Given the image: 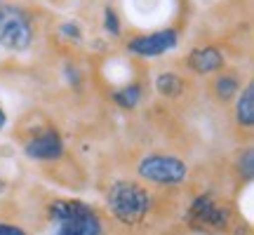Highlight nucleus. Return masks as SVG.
Listing matches in <instances>:
<instances>
[{"label":"nucleus","instance_id":"obj_1","mask_svg":"<svg viewBox=\"0 0 254 235\" xmlns=\"http://www.w3.org/2000/svg\"><path fill=\"white\" fill-rule=\"evenodd\" d=\"M106 202H109L111 214L118 221H123L125 226H136L148 214L151 195L144 186H139L134 181H118L111 186Z\"/></svg>","mask_w":254,"mask_h":235},{"label":"nucleus","instance_id":"obj_2","mask_svg":"<svg viewBox=\"0 0 254 235\" xmlns=\"http://www.w3.org/2000/svg\"><path fill=\"white\" fill-rule=\"evenodd\" d=\"M50 217L55 219V235H101L99 217L94 209L78 200H57L50 207Z\"/></svg>","mask_w":254,"mask_h":235},{"label":"nucleus","instance_id":"obj_3","mask_svg":"<svg viewBox=\"0 0 254 235\" xmlns=\"http://www.w3.org/2000/svg\"><path fill=\"white\" fill-rule=\"evenodd\" d=\"M33 40V26L24 9L14 5H0V45L21 52Z\"/></svg>","mask_w":254,"mask_h":235},{"label":"nucleus","instance_id":"obj_4","mask_svg":"<svg viewBox=\"0 0 254 235\" xmlns=\"http://www.w3.org/2000/svg\"><path fill=\"white\" fill-rule=\"evenodd\" d=\"M139 176L160 186H177L186 179V163L174 155H148L139 163Z\"/></svg>","mask_w":254,"mask_h":235},{"label":"nucleus","instance_id":"obj_5","mask_svg":"<svg viewBox=\"0 0 254 235\" xmlns=\"http://www.w3.org/2000/svg\"><path fill=\"white\" fill-rule=\"evenodd\" d=\"M231 207L221 205L212 195H200L193 200V205L189 207V221L195 228H202L207 233H219L231 224Z\"/></svg>","mask_w":254,"mask_h":235},{"label":"nucleus","instance_id":"obj_6","mask_svg":"<svg viewBox=\"0 0 254 235\" xmlns=\"http://www.w3.org/2000/svg\"><path fill=\"white\" fill-rule=\"evenodd\" d=\"M177 45V31L174 28H163L151 36H139L127 43V50L136 57H160L163 52L172 50Z\"/></svg>","mask_w":254,"mask_h":235},{"label":"nucleus","instance_id":"obj_7","mask_svg":"<svg viewBox=\"0 0 254 235\" xmlns=\"http://www.w3.org/2000/svg\"><path fill=\"white\" fill-rule=\"evenodd\" d=\"M24 151H26V155L33 158V160H57V158H62V153H64V141L55 129H47L43 134L33 136Z\"/></svg>","mask_w":254,"mask_h":235},{"label":"nucleus","instance_id":"obj_8","mask_svg":"<svg viewBox=\"0 0 254 235\" xmlns=\"http://www.w3.org/2000/svg\"><path fill=\"white\" fill-rule=\"evenodd\" d=\"M189 66L195 73H212L224 66V55L217 47H198L189 57Z\"/></svg>","mask_w":254,"mask_h":235},{"label":"nucleus","instance_id":"obj_9","mask_svg":"<svg viewBox=\"0 0 254 235\" xmlns=\"http://www.w3.org/2000/svg\"><path fill=\"white\" fill-rule=\"evenodd\" d=\"M236 118L238 122L243 127H252L254 125V87L247 85L240 99H238V106H236Z\"/></svg>","mask_w":254,"mask_h":235},{"label":"nucleus","instance_id":"obj_10","mask_svg":"<svg viewBox=\"0 0 254 235\" xmlns=\"http://www.w3.org/2000/svg\"><path fill=\"white\" fill-rule=\"evenodd\" d=\"M155 87H158V92L165 94V97H179L184 92V80L179 75H174V73H163V75H158Z\"/></svg>","mask_w":254,"mask_h":235},{"label":"nucleus","instance_id":"obj_11","mask_svg":"<svg viewBox=\"0 0 254 235\" xmlns=\"http://www.w3.org/2000/svg\"><path fill=\"white\" fill-rule=\"evenodd\" d=\"M139 97H141V87H139V85H129V87H123V90L113 92L116 104L123 106V109H134L136 101H139Z\"/></svg>","mask_w":254,"mask_h":235},{"label":"nucleus","instance_id":"obj_12","mask_svg":"<svg viewBox=\"0 0 254 235\" xmlns=\"http://www.w3.org/2000/svg\"><path fill=\"white\" fill-rule=\"evenodd\" d=\"M214 90H217L219 99L228 101L238 92V78H233V75H221L217 80V85H214Z\"/></svg>","mask_w":254,"mask_h":235},{"label":"nucleus","instance_id":"obj_13","mask_svg":"<svg viewBox=\"0 0 254 235\" xmlns=\"http://www.w3.org/2000/svg\"><path fill=\"white\" fill-rule=\"evenodd\" d=\"M238 172L245 181H252L254 176V151L252 148H247L243 158H240V163H238Z\"/></svg>","mask_w":254,"mask_h":235},{"label":"nucleus","instance_id":"obj_14","mask_svg":"<svg viewBox=\"0 0 254 235\" xmlns=\"http://www.w3.org/2000/svg\"><path fill=\"white\" fill-rule=\"evenodd\" d=\"M104 28L109 31L113 38H118L120 36V21H118V14L113 12L111 7L104 9Z\"/></svg>","mask_w":254,"mask_h":235},{"label":"nucleus","instance_id":"obj_15","mask_svg":"<svg viewBox=\"0 0 254 235\" xmlns=\"http://www.w3.org/2000/svg\"><path fill=\"white\" fill-rule=\"evenodd\" d=\"M62 33L66 38H71V40H80V28H78V24H64Z\"/></svg>","mask_w":254,"mask_h":235},{"label":"nucleus","instance_id":"obj_16","mask_svg":"<svg viewBox=\"0 0 254 235\" xmlns=\"http://www.w3.org/2000/svg\"><path fill=\"white\" fill-rule=\"evenodd\" d=\"M0 235H26L21 228L17 226H7V224H0Z\"/></svg>","mask_w":254,"mask_h":235},{"label":"nucleus","instance_id":"obj_17","mask_svg":"<svg viewBox=\"0 0 254 235\" xmlns=\"http://www.w3.org/2000/svg\"><path fill=\"white\" fill-rule=\"evenodd\" d=\"M5 122H7V118H5V111L0 109V129H2V127H5Z\"/></svg>","mask_w":254,"mask_h":235}]
</instances>
